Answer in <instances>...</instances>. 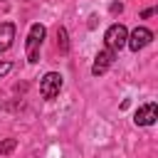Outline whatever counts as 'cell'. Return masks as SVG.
Listing matches in <instances>:
<instances>
[{"label":"cell","instance_id":"obj_1","mask_svg":"<svg viewBox=\"0 0 158 158\" xmlns=\"http://www.w3.org/2000/svg\"><path fill=\"white\" fill-rule=\"evenodd\" d=\"M44 35H47L44 25L35 22V25L30 27L27 42H25V54H27V62H30V64H37V62H40V47H42V42H44Z\"/></svg>","mask_w":158,"mask_h":158},{"label":"cell","instance_id":"obj_2","mask_svg":"<svg viewBox=\"0 0 158 158\" xmlns=\"http://www.w3.org/2000/svg\"><path fill=\"white\" fill-rule=\"evenodd\" d=\"M126 40H128V30H126L121 22H114V25L106 30V35H104L106 49H111L114 54H116L118 49H123V47H126Z\"/></svg>","mask_w":158,"mask_h":158},{"label":"cell","instance_id":"obj_3","mask_svg":"<svg viewBox=\"0 0 158 158\" xmlns=\"http://www.w3.org/2000/svg\"><path fill=\"white\" fill-rule=\"evenodd\" d=\"M62 89V74L59 72H47L42 79H40V94L42 99H54Z\"/></svg>","mask_w":158,"mask_h":158},{"label":"cell","instance_id":"obj_4","mask_svg":"<svg viewBox=\"0 0 158 158\" xmlns=\"http://www.w3.org/2000/svg\"><path fill=\"white\" fill-rule=\"evenodd\" d=\"M151 40H153V32L148 30V27H136L131 35H128V40H126V44L133 49V52H138V49H143V47H148L151 44Z\"/></svg>","mask_w":158,"mask_h":158},{"label":"cell","instance_id":"obj_5","mask_svg":"<svg viewBox=\"0 0 158 158\" xmlns=\"http://www.w3.org/2000/svg\"><path fill=\"white\" fill-rule=\"evenodd\" d=\"M156 118H158V104H156V101H148V104H143V106L136 111V116H133L136 126H151Z\"/></svg>","mask_w":158,"mask_h":158},{"label":"cell","instance_id":"obj_6","mask_svg":"<svg viewBox=\"0 0 158 158\" xmlns=\"http://www.w3.org/2000/svg\"><path fill=\"white\" fill-rule=\"evenodd\" d=\"M114 52L111 49H101L96 57H94V64H91V74L94 77H101V74H106L109 72V67L114 64Z\"/></svg>","mask_w":158,"mask_h":158},{"label":"cell","instance_id":"obj_7","mask_svg":"<svg viewBox=\"0 0 158 158\" xmlns=\"http://www.w3.org/2000/svg\"><path fill=\"white\" fill-rule=\"evenodd\" d=\"M15 40V25L12 22H0V52H7Z\"/></svg>","mask_w":158,"mask_h":158},{"label":"cell","instance_id":"obj_8","mask_svg":"<svg viewBox=\"0 0 158 158\" xmlns=\"http://www.w3.org/2000/svg\"><path fill=\"white\" fill-rule=\"evenodd\" d=\"M57 49H59L62 54L69 52V35H67L64 27H57Z\"/></svg>","mask_w":158,"mask_h":158},{"label":"cell","instance_id":"obj_9","mask_svg":"<svg viewBox=\"0 0 158 158\" xmlns=\"http://www.w3.org/2000/svg\"><path fill=\"white\" fill-rule=\"evenodd\" d=\"M15 148H17V138H5L0 143V156H10Z\"/></svg>","mask_w":158,"mask_h":158},{"label":"cell","instance_id":"obj_10","mask_svg":"<svg viewBox=\"0 0 158 158\" xmlns=\"http://www.w3.org/2000/svg\"><path fill=\"white\" fill-rule=\"evenodd\" d=\"M10 69H12V64H10V62H0V77H5Z\"/></svg>","mask_w":158,"mask_h":158},{"label":"cell","instance_id":"obj_11","mask_svg":"<svg viewBox=\"0 0 158 158\" xmlns=\"http://www.w3.org/2000/svg\"><path fill=\"white\" fill-rule=\"evenodd\" d=\"M121 10H123V5H121V2H114V5H111V12H114V15H116V12H121Z\"/></svg>","mask_w":158,"mask_h":158},{"label":"cell","instance_id":"obj_12","mask_svg":"<svg viewBox=\"0 0 158 158\" xmlns=\"http://www.w3.org/2000/svg\"><path fill=\"white\" fill-rule=\"evenodd\" d=\"M151 15H156V7H148V10L141 12V17H151Z\"/></svg>","mask_w":158,"mask_h":158}]
</instances>
